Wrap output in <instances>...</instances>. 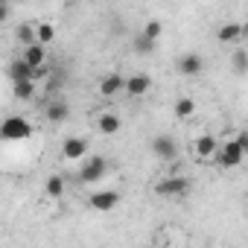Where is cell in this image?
Here are the masks:
<instances>
[{"label": "cell", "mask_w": 248, "mask_h": 248, "mask_svg": "<svg viewBox=\"0 0 248 248\" xmlns=\"http://www.w3.org/2000/svg\"><path fill=\"white\" fill-rule=\"evenodd\" d=\"M0 135H3V140H30L32 138V126L24 117H6L3 126H0Z\"/></svg>", "instance_id": "cell-1"}, {"label": "cell", "mask_w": 248, "mask_h": 248, "mask_svg": "<svg viewBox=\"0 0 248 248\" xmlns=\"http://www.w3.org/2000/svg\"><path fill=\"white\" fill-rule=\"evenodd\" d=\"M105 170H108V161H105L102 155H91V158H85V164L79 167V181H82V184H96V181H102Z\"/></svg>", "instance_id": "cell-2"}, {"label": "cell", "mask_w": 248, "mask_h": 248, "mask_svg": "<svg viewBox=\"0 0 248 248\" xmlns=\"http://www.w3.org/2000/svg\"><path fill=\"white\" fill-rule=\"evenodd\" d=\"M155 193L164 199H175V196H187L190 193V178L184 175H167L155 184Z\"/></svg>", "instance_id": "cell-3"}, {"label": "cell", "mask_w": 248, "mask_h": 248, "mask_svg": "<svg viewBox=\"0 0 248 248\" xmlns=\"http://www.w3.org/2000/svg\"><path fill=\"white\" fill-rule=\"evenodd\" d=\"M219 140L213 138V135H202V138H196L193 140V158L196 161H202V164H210V161H216V155H219Z\"/></svg>", "instance_id": "cell-4"}, {"label": "cell", "mask_w": 248, "mask_h": 248, "mask_svg": "<svg viewBox=\"0 0 248 248\" xmlns=\"http://www.w3.org/2000/svg\"><path fill=\"white\" fill-rule=\"evenodd\" d=\"M152 155H155L158 161H164V164H172V161L178 158V143H175V138H172V135H158V138H152Z\"/></svg>", "instance_id": "cell-5"}, {"label": "cell", "mask_w": 248, "mask_h": 248, "mask_svg": "<svg viewBox=\"0 0 248 248\" xmlns=\"http://www.w3.org/2000/svg\"><path fill=\"white\" fill-rule=\"evenodd\" d=\"M242 161H245V152L239 149L236 140L222 143V149H219V155H216V167H219V170H233V167H239Z\"/></svg>", "instance_id": "cell-6"}, {"label": "cell", "mask_w": 248, "mask_h": 248, "mask_svg": "<svg viewBox=\"0 0 248 248\" xmlns=\"http://www.w3.org/2000/svg\"><path fill=\"white\" fill-rule=\"evenodd\" d=\"M120 202H123V196H120L117 190H96V193L88 199V207L96 210V213H108V210H114Z\"/></svg>", "instance_id": "cell-7"}, {"label": "cell", "mask_w": 248, "mask_h": 248, "mask_svg": "<svg viewBox=\"0 0 248 248\" xmlns=\"http://www.w3.org/2000/svg\"><path fill=\"white\" fill-rule=\"evenodd\" d=\"M62 155L67 161H85L88 158V140L85 138H67L62 143Z\"/></svg>", "instance_id": "cell-8"}, {"label": "cell", "mask_w": 248, "mask_h": 248, "mask_svg": "<svg viewBox=\"0 0 248 248\" xmlns=\"http://www.w3.org/2000/svg\"><path fill=\"white\" fill-rule=\"evenodd\" d=\"M99 93L105 99H114L117 93H126V79H123L120 73H108L102 82H99Z\"/></svg>", "instance_id": "cell-9"}, {"label": "cell", "mask_w": 248, "mask_h": 248, "mask_svg": "<svg viewBox=\"0 0 248 248\" xmlns=\"http://www.w3.org/2000/svg\"><path fill=\"white\" fill-rule=\"evenodd\" d=\"M96 129H99V135H117L123 129V117L117 111H102L96 117Z\"/></svg>", "instance_id": "cell-10"}, {"label": "cell", "mask_w": 248, "mask_h": 248, "mask_svg": "<svg viewBox=\"0 0 248 248\" xmlns=\"http://www.w3.org/2000/svg\"><path fill=\"white\" fill-rule=\"evenodd\" d=\"M202 70H204V59L199 53H184L178 59V73L181 76H199Z\"/></svg>", "instance_id": "cell-11"}, {"label": "cell", "mask_w": 248, "mask_h": 248, "mask_svg": "<svg viewBox=\"0 0 248 248\" xmlns=\"http://www.w3.org/2000/svg\"><path fill=\"white\" fill-rule=\"evenodd\" d=\"M32 70H41V67H47V47H41V44H32V47H24V56H21Z\"/></svg>", "instance_id": "cell-12"}, {"label": "cell", "mask_w": 248, "mask_h": 248, "mask_svg": "<svg viewBox=\"0 0 248 248\" xmlns=\"http://www.w3.org/2000/svg\"><path fill=\"white\" fill-rule=\"evenodd\" d=\"M149 88H152V79L146 73H135V76L126 79V93L129 96H146Z\"/></svg>", "instance_id": "cell-13"}, {"label": "cell", "mask_w": 248, "mask_h": 248, "mask_svg": "<svg viewBox=\"0 0 248 248\" xmlns=\"http://www.w3.org/2000/svg\"><path fill=\"white\" fill-rule=\"evenodd\" d=\"M44 117H47L50 123H64V120L70 117V105H67L64 99H50L47 108H44Z\"/></svg>", "instance_id": "cell-14"}, {"label": "cell", "mask_w": 248, "mask_h": 248, "mask_svg": "<svg viewBox=\"0 0 248 248\" xmlns=\"http://www.w3.org/2000/svg\"><path fill=\"white\" fill-rule=\"evenodd\" d=\"M9 79H12L15 85H18V82H30V79L35 82V70H32L24 59H15V62L9 64Z\"/></svg>", "instance_id": "cell-15"}, {"label": "cell", "mask_w": 248, "mask_h": 248, "mask_svg": "<svg viewBox=\"0 0 248 248\" xmlns=\"http://www.w3.org/2000/svg\"><path fill=\"white\" fill-rule=\"evenodd\" d=\"M216 38L222 41V44H236L239 38H242V27L239 24H219V30H216Z\"/></svg>", "instance_id": "cell-16"}, {"label": "cell", "mask_w": 248, "mask_h": 248, "mask_svg": "<svg viewBox=\"0 0 248 248\" xmlns=\"http://www.w3.org/2000/svg\"><path fill=\"white\" fill-rule=\"evenodd\" d=\"M64 187H67V181H64L62 175H50V178L44 181V193H47V199H62V196H64Z\"/></svg>", "instance_id": "cell-17"}, {"label": "cell", "mask_w": 248, "mask_h": 248, "mask_svg": "<svg viewBox=\"0 0 248 248\" xmlns=\"http://www.w3.org/2000/svg\"><path fill=\"white\" fill-rule=\"evenodd\" d=\"M172 114H175L178 120H190V117L196 114V102H193L190 96H181V99H175V105H172Z\"/></svg>", "instance_id": "cell-18"}, {"label": "cell", "mask_w": 248, "mask_h": 248, "mask_svg": "<svg viewBox=\"0 0 248 248\" xmlns=\"http://www.w3.org/2000/svg\"><path fill=\"white\" fill-rule=\"evenodd\" d=\"M53 38H56V27H53V24H47V21L35 24V41H38L41 47H47Z\"/></svg>", "instance_id": "cell-19"}, {"label": "cell", "mask_w": 248, "mask_h": 248, "mask_svg": "<svg viewBox=\"0 0 248 248\" xmlns=\"http://www.w3.org/2000/svg\"><path fill=\"white\" fill-rule=\"evenodd\" d=\"M231 70H233V73H245V70H248V53H245L242 47H236V50L231 53Z\"/></svg>", "instance_id": "cell-20"}, {"label": "cell", "mask_w": 248, "mask_h": 248, "mask_svg": "<svg viewBox=\"0 0 248 248\" xmlns=\"http://www.w3.org/2000/svg\"><path fill=\"white\" fill-rule=\"evenodd\" d=\"M15 35H18V41H21L24 47H32V44H38V41H35V27H32V24H21V27L15 30Z\"/></svg>", "instance_id": "cell-21"}, {"label": "cell", "mask_w": 248, "mask_h": 248, "mask_svg": "<svg viewBox=\"0 0 248 248\" xmlns=\"http://www.w3.org/2000/svg\"><path fill=\"white\" fill-rule=\"evenodd\" d=\"M140 35L158 44V38L164 35V24H161V21H146V27H143V32H140Z\"/></svg>", "instance_id": "cell-22"}, {"label": "cell", "mask_w": 248, "mask_h": 248, "mask_svg": "<svg viewBox=\"0 0 248 248\" xmlns=\"http://www.w3.org/2000/svg\"><path fill=\"white\" fill-rule=\"evenodd\" d=\"M15 96L24 99V102L32 99V96H35V82H32V79H30V82H18V85H15Z\"/></svg>", "instance_id": "cell-23"}, {"label": "cell", "mask_w": 248, "mask_h": 248, "mask_svg": "<svg viewBox=\"0 0 248 248\" xmlns=\"http://www.w3.org/2000/svg\"><path fill=\"white\" fill-rule=\"evenodd\" d=\"M135 50H138V53H143V56H149V53L155 50V41H149V38L138 35V41H135Z\"/></svg>", "instance_id": "cell-24"}, {"label": "cell", "mask_w": 248, "mask_h": 248, "mask_svg": "<svg viewBox=\"0 0 248 248\" xmlns=\"http://www.w3.org/2000/svg\"><path fill=\"white\" fill-rule=\"evenodd\" d=\"M233 140H236V143H239V149H242V152L248 155V129H242V132H236V135H233Z\"/></svg>", "instance_id": "cell-25"}]
</instances>
